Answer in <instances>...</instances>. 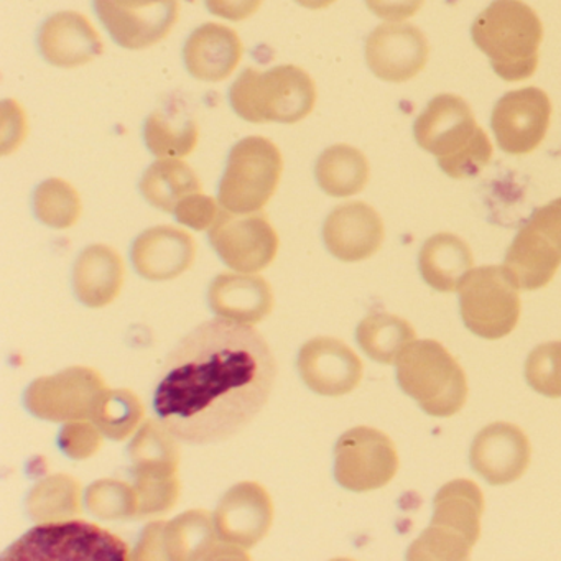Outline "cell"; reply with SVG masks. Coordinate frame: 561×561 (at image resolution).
<instances>
[{
	"label": "cell",
	"instance_id": "2e32d148",
	"mask_svg": "<svg viewBox=\"0 0 561 561\" xmlns=\"http://www.w3.org/2000/svg\"><path fill=\"white\" fill-rule=\"evenodd\" d=\"M430 44L415 25L390 22L380 25L366 42L369 70L387 83H407L428 64Z\"/></svg>",
	"mask_w": 561,
	"mask_h": 561
},
{
	"label": "cell",
	"instance_id": "f35d334b",
	"mask_svg": "<svg viewBox=\"0 0 561 561\" xmlns=\"http://www.w3.org/2000/svg\"><path fill=\"white\" fill-rule=\"evenodd\" d=\"M58 443L65 455L83 461L100 451L103 446V432L93 423L75 420L64 426Z\"/></svg>",
	"mask_w": 561,
	"mask_h": 561
},
{
	"label": "cell",
	"instance_id": "ee69618b",
	"mask_svg": "<svg viewBox=\"0 0 561 561\" xmlns=\"http://www.w3.org/2000/svg\"><path fill=\"white\" fill-rule=\"evenodd\" d=\"M264 0H206V8L216 18L242 22L257 14Z\"/></svg>",
	"mask_w": 561,
	"mask_h": 561
},
{
	"label": "cell",
	"instance_id": "7a4b0ae2",
	"mask_svg": "<svg viewBox=\"0 0 561 561\" xmlns=\"http://www.w3.org/2000/svg\"><path fill=\"white\" fill-rule=\"evenodd\" d=\"M413 134L416 144L438 159L439 169L456 180L481 173L494 153L471 106L455 94H439L430 101L415 121Z\"/></svg>",
	"mask_w": 561,
	"mask_h": 561
},
{
	"label": "cell",
	"instance_id": "7402d4cb",
	"mask_svg": "<svg viewBox=\"0 0 561 561\" xmlns=\"http://www.w3.org/2000/svg\"><path fill=\"white\" fill-rule=\"evenodd\" d=\"M196 251L195 239L185 229L157 226L134 242L133 264L147 280H173L195 264Z\"/></svg>",
	"mask_w": 561,
	"mask_h": 561
},
{
	"label": "cell",
	"instance_id": "8d00e7d4",
	"mask_svg": "<svg viewBox=\"0 0 561 561\" xmlns=\"http://www.w3.org/2000/svg\"><path fill=\"white\" fill-rule=\"evenodd\" d=\"M525 379L535 392L561 399V341L531 351L525 363Z\"/></svg>",
	"mask_w": 561,
	"mask_h": 561
},
{
	"label": "cell",
	"instance_id": "d6986e66",
	"mask_svg": "<svg viewBox=\"0 0 561 561\" xmlns=\"http://www.w3.org/2000/svg\"><path fill=\"white\" fill-rule=\"evenodd\" d=\"M530 459V439L520 426L507 422L482 428L469 453L472 469L492 485L511 484L520 479Z\"/></svg>",
	"mask_w": 561,
	"mask_h": 561
},
{
	"label": "cell",
	"instance_id": "277c9868",
	"mask_svg": "<svg viewBox=\"0 0 561 561\" xmlns=\"http://www.w3.org/2000/svg\"><path fill=\"white\" fill-rule=\"evenodd\" d=\"M317 87L304 68L282 65L262 71L248 68L229 90L232 110L248 123L297 124L317 104Z\"/></svg>",
	"mask_w": 561,
	"mask_h": 561
},
{
	"label": "cell",
	"instance_id": "5bb4252c",
	"mask_svg": "<svg viewBox=\"0 0 561 561\" xmlns=\"http://www.w3.org/2000/svg\"><path fill=\"white\" fill-rule=\"evenodd\" d=\"M98 18L126 50H146L169 37L179 22L180 0H94Z\"/></svg>",
	"mask_w": 561,
	"mask_h": 561
},
{
	"label": "cell",
	"instance_id": "ac0fdd59",
	"mask_svg": "<svg viewBox=\"0 0 561 561\" xmlns=\"http://www.w3.org/2000/svg\"><path fill=\"white\" fill-rule=\"evenodd\" d=\"M298 370L304 382L318 396L341 397L359 386L364 366L343 341L318 336L301 347Z\"/></svg>",
	"mask_w": 561,
	"mask_h": 561
},
{
	"label": "cell",
	"instance_id": "f6af8a7d",
	"mask_svg": "<svg viewBox=\"0 0 561 561\" xmlns=\"http://www.w3.org/2000/svg\"><path fill=\"white\" fill-rule=\"evenodd\" d=\"M301 8L310 9V11H321L333 5L336 0H295Z\"/></svg>",
	"mask_w": 561,
	"mask_h": 561
},
{
	"label": "cell",
	"instance_id": "30bf717a",
	"mask_svg": "<svg viewBox=\"0 0 561 561\" xmlns=\"http://www.w3.org/2000/svg\"><path fill=\"white\" fill-rule=\"evenodd\" d=\"M505 268L520 290L547 287L561 267V198L541 206L515 236Z\"/></svg>",
	"mask_w": 561,
	"mask_h": 561
},
{
	"label": "cell",
	"instance_id": "9a60e30c",
	"mask_svg": "<svg viewBox=\"0 0 561 561\" xmlns=\"http://www.w3.org/2000/svg\"><path fill=\"white\" fill-rule=\"evenodd\" d=\"M551 101L538 88H524L502 96L492 111L497 146L511 156L534 152L550 127Z\"/></svg>",
	"mask_w": 561,
	"mask_h": 561
},
{
	"label": "cell",
	"instance_id": "ffe728a7",
	"mask_svg": "<svg viewBox=\"0 0 561 561\" xmlns=\"http://www.w3.org/2000/svg\"><path fill=\"white\" fill-rule=\"evenodd\" d=\"M386 238L382 218L373 206L351 202L337 206L323 228L328 251L343 262H360L373 257Z\"/></svg>",
	"mask_w": 561,
	"mask_h": 561
},
{
	"label": "cell",
	"instance_id": "1f68e13d",
	"mask_svg": "<svg viewBox=\"0 0 561 561\" xmlns=\"http://www.w3.org/2000/svg\"><path fill=\"white\" fill-rule=\"evenodd\" d=\"M27 512L32 520H70L83 512L81 482L68 474H51L42 479L27 497Z\"/></svg>",
	"mask_w": 561,
	"mask_h": 561
},
{
	"label": "cell",
	"instance_id": "60d3db41",
	"mask_svg": "<svg viewBox=\"0 0 561 561\" xmlns=\"http://www.w3.org/2000/svg\"><path fill=\"white\" fill-rule=\"evenodd\" d=\"M27 134V119L15 101L2 103V153L15 152Z\"/></svg>",
	"mask_w": 561,
	"mask_h": 561
},
{
	"label": "cell",
	"instance_id": "836d02e7",
	"mask_svg": "<svg viewBox=\"0 0 561 561\" xmlns=\"http://www.w3.org/2000/svg\"><path fill=\"white\" fill-rule=\"evenodd\" d=\"M144 415V403L133 390L106 389L98 399L91 420L107 438L123 442L136 432Z\"/></svg>",
	"mask_w": 561,
	"mask_h": 561
},
{
	"label": "cell",
	"instance_id": "4fadbf2b",
	"mask_svg": "<svg viewBox=\"0 0 561 561\" xmlns=\"http://www.w3.org/2000/svg\"><path fill=\"white\" fill-rule=\"evenodd\" d=\"M107 389L103 376L91 367H70L41 377L25 392V405L48 422H75L93 415L94 405Z\"/></svg>",
	"mask_w": 561,
	"mask_h": 561
},
{
	"label": "cell",
	"instance_id": "603a6c76",
	"mask_svg": "<svg viewBox=\"0 0 561 561\" xmlns=\"http://www.w3.org/2000/svg\"><path fill=\"white\" fill-rule=\"evenodd\" d=\"M167 560H249L244 548L226 543L216 531L215 517L206 511H190L167 522Z\"/></svg>",
	"mask_w": 561,
	"mask_h": 561
},
{
	"label": "cell",
	"instance_id": "e0dca14e",
	"mask_svg": "<svg viewBox=\"0 0 561 561\" xmlns=\"http://www.w3.org/2000/svg\"><path fill=\"white\" fill-rule=\"evenodd\" d=\"M274 514L267 489L259 482L244 481L226 492L213 517L222 541L248 550L267 537Z\"/></svg>",
	"mask_w": 561,
	"mask_h": 561
},
{
	"label": "cell",
	"instance_id": "f1b7e54d",
	"mask_svg": "<svg viewBox=\"0 0 561 561\" xmlns=\"http://www.w3.org/2000/svg\"><path fill=\"white\" fill-rule=\"evenodd\" d=\"M317 182L327 195L350 198L366 188L370 169L366 156L356 147L337 144L318 157Z\"/></svg>",
	"mask_w": 561,
	"mask_h": 561
},
{
	"label": "cell",
	"instance_id": "d6a6232c",
	"mask_svg": "<svg viewBox=\"0 0 561 561\" xmlns=\"http://www.w3.org/2000/svg\"><path fill=\"white\" fill-rule=\"evenodd\" d=\"M416 340L409 321L389 313H370L357 327L360 350L380 364H393Z\"/></svg>",
	"mask_w": 561,
	"mask_h": 561
},
{
	"label": "cell",
	"instance_id": "d4e9b609",
	"mask_svg": "<svg viewBox=\"0 0 561 561\" xmlns=\"http://www.w3.org/2000/svg\"><path fill=\"white\" fill-rule=\"evenodd\" d=\"M209 307L225 320L257 324L274 310V291L265 278L254 274H221L208 294Z\"/></svg>",
	"mask_w": 561,
	"mask_h": 561
},
{
	"label": "cell",
	"instance_id": "5b68a950",
	"mask_svg": "<svg viewBox=\"0 0 561 561\" xmlns=\"http://www.w3.org/2000/svg\"><path fill=\"white\" fill-rule=\"evenodd\" d=\"M484 494L469 479H455L439 489L430 527L409 548V560L462 561L481 537Z\"/></svg>",
	"mask_w": 561,
	"mask_h": 561
},
{
	"label": "cell",
	"instance_id": "d590c367",
	"mask_svg": "<svg viewBox=\"0 0 561 561\" xmlns=\"http://www.w3.org/2000/svg\"><path fill=\"white\" fill-rule=\"evenodd\" d=\"M87 505L103 520H127L139 514V492L119 479H100L88 488Z\"/></svg>",
	"mask_w": 561,
	"mask_h": 561
},
{
	"label": "cell",
	"instance_id": "b9f144b4",
	"mask_svg": "<svg viewBox=\"0 0 561 561\" xmlns=\"http://www.w3.org/2000/svg\"><path fill=\"white\" fill-rule=\"evenodd\" d=\"M165 528V520L152 522L147 525L137 541V547L134 548L130 560H167Z\"/></svg>",
	"mask_w": 561,
	"mask_h": 561
},
{
	"label": "cell",
	"instance_id": "484cf974",
	"mask_svg": "<svg viewBox=\"0 0 561 561\" xmlns=\"http://www.w3.org/2000/svg\"><path fill=\"white\" fill-rule=\"evenodd\" d=\"M126 280V265L119 252L106 244L84 249L75 264L73 285L81 304L103 308L121 295Z\"/></svg>",
	"mask_w": 561,
	"mask_h": 561
},
{
	"label": "cell",
	"instance_id": "44dd1931",
	"mask_svg": "<svg viewBox=\"0 0 561 561\" xmlns=\"http://www.w3.org/2000/svg\"><path fill=\"white\" fill-rule=\"evenodd\" d=\"M42 57L57 68L84 67L101 57L103 41L87 15L67 11L51 15L38 34Z\"/></svg>",
	"mask_w": 561,
	"mask_h": 561
},
{
	"label": "cell",
	"instance_id": "8992f818",
	"mask_svg": "<svg viewBox=\"0 0 561 561\" xmlns=\"http://www.w3.org/2000/svg\"><path fill=\"white\" fill-rule=\"evenodd\" d=\"M397 379L432 416H453L468 400V377L438 341H413L397 360Z\"/></svg>",
	"mask_w": 561,
	"mask_h": 561
},
{
	"label": "cell",
	"instance_id": "3957f363",
	"mask_svg": "<svg viewBox=\"0 0 561 561\" xmlns=\"http://www.w3.org/2000/svg\"><path fill=\"white\" fill-rule=\"evenodd\" d=\"M471 37L502 80L515 83L537 71L543 25L522 0H494L476 19Z\"/></svg>",
	"mask_w": 561,
	"mask_h": 561
},
{
	"label": "cell",
	"instance_id": "74e56055",
	"mask_svg": "<svg viewBox=\"0 0 561 561\" xmlns=\"http://www.w3.org/2000/svg\"><path fill=\"white\" fill-rule=\"evenodd\" d=\"M134 478L140 501L137 518L167 514L179 504L182 492L179 474H134Z\"/></svg>",
	"mask_w": 561,
	"mask_h": 561
},
{
	"label": "cell",
	"instance_id": "7bdbcfd3",
	"mask_svg": "<svg viewBox=\"0 0 561 561\" xmlns=\"http://www.w3.org/2000/svg\"><path fill=\"white\" fill-rule=\"evenodd\" d=\"M367 8L387 22H403L413 18L425 0H366Z\"/></svg>",
	"mask_w": 561,
	"mask_h": 561
},
{
	"label": "cell",
	"instance_id": "9c48e42d",
	"mask_svg": "<svg viewBox=\"0 0 561 561\" xmlns=\"http://www.w3.org/2000/svg\"><path fill=\"white\" fill-rule=\"evenodd\" d=\"M459 307L466 327L484 340H501L520 320L518 287L505 267L472 268L459 285Z\"/></svg>",
	"mask_w": 561,
	"mask_h": 561
},
{
	"label": "cell",
	"instance_id": "8fae6325",
	"mask_svg": "<svg viewBox=\"0 0 561 561\" xmlns=\"http://www.w3.org/2000/svg\"><path fill=\"white\" fill-rule=\"evenodd\" d=\"M399 453L389 435L370 426H356L337 439L334 476L347 491L383 488L399 471Z\"/></svg>",
	"mask_w": 561,
	"mask_h": 561
},
{
	"label": "cell",
	"instance_id": "f546056e",
	"mask_svg": "<svg viewBox=\"0 0 561 561\" xmlns=\"http://www.w3.org/2000/svg\"><path fill=\"white\" fill-rule=\"evenodd\" d=\"M203 186L195 170L180 159H159L144 173L140 192L144 198L165 213H175L176 205Z\"/></svg>",
	"mask_w": 561,
	"mask_h": 561
},
{
	"label": "cell",
	"instance_id": "52a82bcc",
	"mask_svg": "<svg viewBox=\"0 0 561 561\" xmlns=\"http://www.w3.org/2000/svg\"><path fill=\"white\" fill-rule=\"evenodd\" d=\"M133 558L123 538L83 520L47 522L19 538L4 560L126 561Z\"/></svg>",
	"mask_w": 561,
	"mask_h": 561
},
{
	"label": "cell",
	"instance_id": "6da1fadb",
	"mask_svg": "<svg viewBox=\"0 0 561 561\" xmlns=\"http://www.w3.org/2000/svg\"><path fill=\"white\" fill-rule=\"evenodd\" d=\"M275 376L265 337L252 324L218 318L199 324L170 353L153 409L182 442H225L264 409Z\"/></svg>",
	"mask_w": 561,
	"mask_h": 561
},
{
	"label": "cell",
	"instance_id": "7c38bea8",
	"mask_svg": "<svg viewBox=\"0 0 561 561\" xmlns=\"http://www.w3.org/2000/svg\"><path fill=\"white\" fill-rule=\"evenodd\" d=\"M209 242L228 267L241 274L265 271L278 254L277 231L262 213L221 211L209 231Z\"/></svg>",
	"mask_w": 561,
	"mask_h": 561
},
{
	"label": "cell",
	"instance_id": "83f0119b",
	"mask_svg": "<svg viewBox=\"0 0 561 561\" xmlns=\"http://www.w3.org/2000/svg\"><path fill=\"white\" fill-rule=\"evenodd\" d=\"M144 139L157 159H183L198 146V124L185 104L170 101L150 114Z\"/></svg>",
	"mask_w": 561,
	"mask_h": 561
},
{
	"label": "cell",
	"instance_id": "4dcf8cb0",
	"mask_svg": "<svg viewBox=\"0 0 561 561\" xmlns=\"http://www.w3.org/2000/svg\"><path fill=\"white\" fill-rule=\"evenodd\" d=\"M176 436L156 420H147L129 446L134 474H179L180 448Z\"/></svg>",
	"mask_w": 561,
	"mask_h": 561
},
{
	"label": "cell",
	"instance_id": "ab89813d",
	"mask_svg": "<svg viewBox=\"0 0 561 561\" xmlns=\"http://www.w3.org/2000/svg\"><path fill=\"white\" fill-rule=\"evenodd\" d=\"M218 203L202 192L186 196L176 205L175 216L180 225L195 231L213 228L219 216Z\"/></svg>",
	"mask_w": 561,
	"mask_h": 561
},
{
	"label": "cell",
	"instance_id": "ba28073f",
	"mask_svg": "<svg viewBox=\"0 0 561 561\" xmlns=\"http://www.w3.org/2000/svg\"><path fill=\"white\" fill-rule=\"evenodd\" d=\"M284 173L280 149L265 137L239 140L228 157L219 185V203L226 211L249 215L267 206Z\"/></svg>",
	"mask_w": 561,
	"mask_h": 561
},
{
	"label": "cell",
	"instance_id": "4316f807",
	"mask_svg": "<svg viewBox=\"0 0 561 561\" xmlns=\"http://www.w3.org/2000/svg\"><path fill=\"white\" fill-rule=\"evenodd\" d=\"M423 280L438 291L458 290L466 275L472 271L474 257L471 248L451 232L432 236L423 244L419 257Z\"/></svg>",
	"mask_w": 561,
	"mask_h": 561
},
{
	"label": "cell",
	"instance_id": "e575fe53",
	"mask_svg": "<svg viewBox=\"0 0 561 561\" xmlns=\"http://www.w3.org/2000/svg\"><path fill=\"white\" fill-rule=\"evenodd\" d=\"M34 208L37 218L48 228L68 229L80 221L83 203L80 193L67 180L50 179L35 190Z\"/></svg>",
	"mask_w": 561,
	"mask_h": 561
},
{
	"label": "cell",
	"instance_id": "cb8c5ba5",
	"mask_svg": "<svg viewBox=\"0 0 561 561\" xmlns=\"http://www.w3.org/2000/svg\"><path fill=\"white\" fill-rule=\"evenodd\" d=\"M244 47L238 32L221 24H205L196 28L183 48L186 70L205 83L228 80L242 60Z\"/></svg>",
	"mask_w": 561,
	"mask_h": 561
}]
</instances>
